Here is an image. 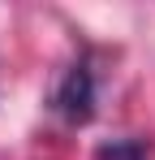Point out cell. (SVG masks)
<instances>
[{"label": "cell", "instance_id": "obj_1", "mask_svg": "<svg viewBox=\"0 0 155 160\" xmlns=\"http://www.w3.org/2000/svg\"><path fill=\"white\" fill-rule=\"evenodd\" d=\"M56 112L73 126L91 121V112H95V74H91V65H73L65 74L60 91H56Z\"/></svg>", "mask_w": 155, "mask_h": 160}]
</instances>
